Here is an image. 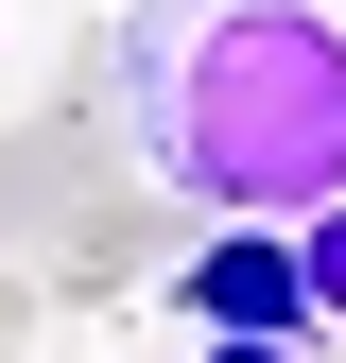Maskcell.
Returning a JSON list of instances; mask_svg holds the SVG:
<instances>
[{
    "label": "cell",
    "mask_w": 346,
    "mask_h": 363,
    "mask_svg": "<svg viewBox=\"0 0 346 363\" xmlns=\"http://www.w3.org/2000/svg\"><path fill=\"white\" fill-rule=\"evenodd\" d=\"M121 173L191 225H294L346 191V18L329 0H121L104 18Z\"/></svg>",
    "instance_id": "obj_1"
},
{
    "label": "cell",
    "mask_w": 346,
    "mask_h": 363,
    "mask_svg": "<svg viewBox=\"0 0 346 363\" xmlns=\"http://www.w3.org/2000/svg\"><path fill=\"white\" fill-rule=\"evenodd\" d=\"M191 329H260V346H312V277H294V225H208L191 277H173Z\"/></svg>",
    "instance_id": "obj_2"
},
{
    "label": "cell",
    "mask_w": 346,
    "mask_h": 363,
    "mask_svg": "<svg viewBox=\"0 0 346 363\" xmlns=\"http://www.w3.org/2000/svg\"><path fill=\"white\" fill-rule=\"evenodd\" d=\"M294 277H312V329H346V191L294 208Z\"/></svg>",
    "instance_id": "obj_3"
},
{
    "label": "cell",
    "mask_w": 346,
    "mask_h": 363,
    "mask_svg": "<svg viewBox=\"0 0 346 363\" xmlns=\"http://www.w3.org/2000/svg\"><path fill=\"white\" fill-rule=\"evenodd\" d=\"M191 363H294V346H260V329H191Z\"/></svg>",
    "instance_id": "obj_4"
}]
</instances>
